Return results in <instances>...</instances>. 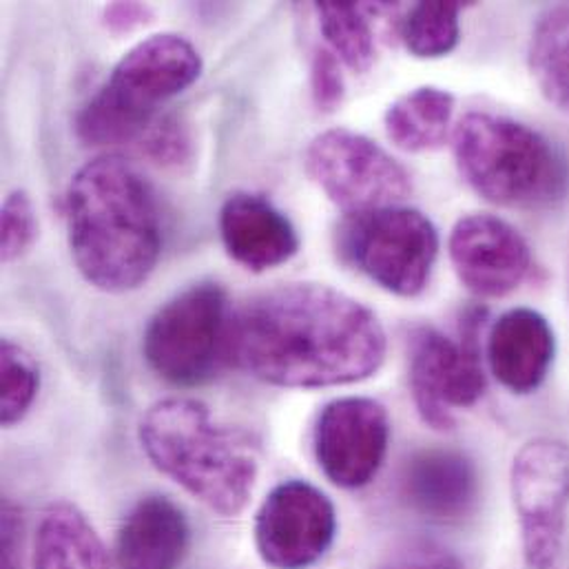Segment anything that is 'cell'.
Wrapping results in <instances>:
<instances>
[{"instance_id": "obj_3", "label": "cell", "mask_w": 569, "mask_h": 569, "mask_svg": "<svg viewBox=\"0 0 569 569\" xmlns=\"http://www.w3.org/2000/svg\"><path fill=\"white\" fill-rule=\"evenodd\" d=\"M149 461L220 517L247 510L260 472L251 439L213 421L196 399H164L147 410L138 428Z\"/></svg>"}, {"instance_id": "obj_16", "label": "cell", "mask_w": 569, "mask_h": 569, "mask_svg": "<svg viewBox=\"0 0 569 569\" xmlns=\"http://www.w3.org/2000/svg\"><path fill=\"white\" fill-rule=\"evenodd\" d=\"M557 352L550 321L532 308H512L490 328L492 375L515 395H530L546 381Z\"/></svg>"}, {"instance_id": "obj_27", "label": "cell", "mask_w": 569, "mask_h": 569, "mask_svg": "<svg viewBox=\"0 0 569 569\" xmlns=\"http://www.w3.org/2000/svg\"><path fill=\"white\" fill-rule=\"evenodd\" d=\"M379 569H466L463 561L437 543H410Z\"/></svg>"}, {"instance_id": "obj_12", "label": "cell", "mask_w": 569, "mask_h": 569, "mask_svg": "<svg viewBox=\"0 0 569 569\" xmlns=\"http://www.w3.org/2000/svg\"><path fill=\"white\" fill-rule=\"evenodd\" d=\"M337 512L332 501L306 481L271 490L256 517V548L273 569H308L332 546Z\"/></svg>"}, {"instance_id": "obj_4", "label": "cell", "mask_w": 569, "mask_h": 569, "mask_svg": "<svg viewBox=\"0 0 569 569\" xmlns=\"http://www.w3.org/2000/svg\"><path fill=\"white\" fill-rule=\"evenodd\" d=\"M452 140L461 178L486 202L506 209H546L568 196L566 153L523 122L470 111L455 127Z\"/></svg>"}, {"instance_id": "obj_19", "label": "cell", "mask_w": 569, "mask_h": 569, "mask_svg": "<svg viewBox=\"0 0 569 569\" xmlns=\"http://www.w3.org/2000/svg\"><path fill=\"white\" fill-rule=\"evenodd\" d=\"M455 116V96L441 87H417L397 98L386 116L390 142L408 153L441 149Z\"/></svg>"}, {"instance_id": "obj_6", "label": "cell", "mask_w": 569, "mask_h": 569, "mask_svg": "<svg viewBox=\"0 0 569 569\" xmlns=\"http://www.w3.org/2000/svg\"><path fill=\"white\" fill-rule=\"evenodd\" d=\"M231 323L233 312L222 286H189L151 317L142 341L144 359L171 386L209 383L231 361Z\"/></svg>"}, {"instance_id": "obj_29", "label": "cell", "mask_w": 569, "mask_h": 569, "mask_svg": "<svg viewBox=\"0 0 569 569\" xmlns=\"http://www.w3.org/2000/svg\"><path fill=\"white\" fill-rule=\"evenodd\" d=\"M18 541H20V517L11 503L2 506V569H18Z\"/></svg>"}, {"instance_id": "obj_5", "label": "cell", "mask_w": 569, "mask_h": 569, "mask_svg": "<svg viewBox=\"0 0 569 569\" xmlns=\"http://www.w3.org/2000/svg\"><path fill=\"white\" fill-rule=\"evenodd\" d=\"M202 73L198 49L178 33H156L131 47L109 80L80 109L76 133L87 147L140 140L158 118V107Z\"/></svg>"}, {"instance_id": "obj_20", "label": "cell", "mask_w": 569, "mask_h": 569, "mask_svg": "<svg viewBox=\"0 0 569 569\" xmlns=\"http://www.w3.org/2000/svg\"><path fill=\"white\" fill-rule=\"evenodd\" d=\"M528 60L541 93L569 116V2L537 18Z\"/></svg>"}, {"instance_id": "obj_21", "label": "cell", "mask_w": 569, "mask_h": 569, "mask_svg": "<svg viewBox=\"0 0 569 569\" xmlns=\"http://www.w3.org/2000/svg\"><path fill=\"white\" fill-rule=\"evenodd\" d=\"M315 11L330 51L355 73L368 71L377 56L370 7L357 2H317Z\"/></svg>"}, {"instance_id": "obj_8", "label": "cell", "mask_w": 569, "mask_h": 569, "mask_svg": "<svg viewBox=\"0 0 569 569\" xmlns=\"http://www.w3.org/2000/svg\"><path fill=\"white\" fill-rule=\"evenodd\" d=\"M488 310L470 306L461 315L459 339L421 326L410 337V390L419 417L439 432L455 428V408L475 406L488 388L481 337Z\"/></svg>"}, {"instance_id": "obj_15", "label": "cell", "mask_w": 569, "mask_h": 569, "mask_svg": "<svg viewBox=\"0 0 569 569\" xmlns=\"http://www.w3.org/2000/svg\"><path fill=\"white\" fill-rule=\"evenodd\" d=\"M222 244L251 273L282 267L299 251V236L284 213L262 196L233 193L220 209Z\"/></svg>"}, {"instance_id": "obj_18", "label": "cell", "mask_w": 569, "mask_h": 569, "mask_svg": "<svg viewBox=\"0 0 569 569\" xmlns=\"http://www.w3.org/2000/svg\"><path fill=\"white\" fill-rule=\"evenodd\" d=\"M33 569H111V559L89 519L60 501L49 506L38 523Z\"/></svg>"}, {"instance_id": "obj_22", "label": "cell", "mask_w": 569, "mask_h": 569, "mask_svg": "<svg viewBox=\"0 0 569 569\" xmlns=\"http://www.w3.org/2000/svg\"><path fill=\"white\" fill-rule=\"evenodd\" d=\"M461 2H417L401 20L406 49L417 58L448 56L461 36Z\"/></svg>"}, {"instance_id": "obj_1", "label": "cell", "mask_w": 569, "mask_h": 569, "mask_svg": "<svg viewBox=\"0 0 569 569\" xmlns=\"http://www.w3.org/2000/svg\"><path fill=\"white\" fill-rule=\"evenodd\" d=\"M377 315L323 284H286L244 303L231 323V361L278 388H332L372 377L386 359Z\"/></svg>"}, {"instance_id": "obj_10", "label": "cell", "mask_w": 569, "mask_h": 569, "mask_svg": "<svg viewBox=\"0 0 569 569\" xmlns=\"http://www.w3.org/2000/svg\"><path fill=\"white\" fill-rule=\"evenodd\" d=\"M512 501L528 569H561L569 506V448L550 437L528 441L515 457Z\"/></svg>"}, {"instance_id": "obj_9", "label": "cell", "mask_w": 569, "mask_h": 569, "mask_svg": "<svg viewBox=\"0 0 569 569\" xmlns=\"http://www.w3.org/2000/svg\"><path fill=\"white\" fill-rule=\"evenodd\" d=\"M303 164L326 198L348 216L397 207L412 193L408 169L375 140L350 129L315 136Z\"/></svg>"}, {"instance_id": "obj_13", "label": "cell", "mask_w": 569, "mask_h": 569, "mask_svg": "<svg viewBox=\"0 0 569 569\" xmlns=\"http://www.w3.org/2000/svg\"><path fill=\"white\" fill-rule=\"evenodd\" d=\"M450 260L459 282L477 297H506L526 282L532 251L526 238L490 213L461 218L450 233Z\"/></svg>"}, {"instance_id": "obj_11", "label": "cell", "mask_w": 569, "mask_h": 569, "mask_svg": "<svg viewBox=\"0 0 569 569\" xmlns=\"http://www.w3.org/2000/svg\"><path fill=\"white\" fill-rule=\"evenodd\" d=\"M388 443V410L368 397H341L326 403L312 432V450L321 472L343 490L363 488L377 477Z\"/></svg>"}, {"instance_id": "obj_2", "label": "cell", "mask_w": 569, "mask_h": 569, "mask_svg": "<svg viewBox=\"0 0 569 569\" xmlns=\"http://www.w3.org/2000/svg\"><path fill=\"white\" fill-rule=\"evenodd\" d=\"M67 238L80 276L104 292L149 280L162 251V222L151 184L120 156L89 160L67 198Z\"/></svg>"}, {"instance_id": "obj_26", "label": "cell", "mask_w": 569, "mask_h": 569, "mask_svg": "<svg viewBox=\"0 0 569 569\" xmlns=\"http://www.w3.org/2000/svg\"><path fill=\"white\" fill-rule=\"evenodd\" d=\"M310 93L319 111L332 113L346 96L341 60L330 49H317L310 62Z\"/></svg>"}, {"instance_id": "obj_25", "label": "cell", "mask_w": 569, "mask_h": 569, "mask_svg": "<svg viewBox=\"0 0 569 569\" xmlns=\"http://www.w3.org/2000/svg\"><path fill=\"white\" fill-rule=\"evenodd\" d=\"M142 151L158 164L180 167L193 156L189 129L173 116H158L140 138Z\"/></svg>"}, {"instance_id": "obj_14", "label": "cell", "mask_w": 569, "mask_h": 569, "mask_svg": "<svg viewBox=\"0 0 569 569\" xmlns=\"http://www.w3.org/2000/svg\"><path fill=\"white\" fill-rule=\"evenodd\" d=\"M477 466L457 450L415 452L401 472V497L417 515L437 523H459L479 503Z\"/></svg>"}, {"instance_id": "obj_17", "label": "cell", "mask_w": 569, "mask_h": 569, "mask_svg": "<svg viewBox=\"0 0 569 569\" xmlns=\"http://www.w3.org/2000/svg\"><path fill=\"white\" fill-rule=\"evenodd\" d=\"M191 541L184 512L167 497L140 499L124 517L116 539L118 569H178Z\"/></svg>"}, {"instance_id": "obj_28", "label": "cell", "mask_w": 569, "mask_h": 569, "mask_svg": "<svg viewBox=\"0 0 569 569\" xmlns=\"http://www.w3.org/2000/svg\"><path fill=\"white\" fill-rule=\"evenodd\" d=\"M153 9L142 2H113L102 9V24L113 33H129L151 22Z\"/></svg>"}, {"instance_id": "obj_24", "label": "cell", "mask_w": 569, "mask_h": 569, "mask_svg": "<svg viewBox=\"0 0 569 569\" xmlns=\"http://www.w3.org/2000/svg\"><path fill=\"white\" fill-rule=\"evenodd\" d=\"M38 238V218L27 191H11L0 213V256L2 262L22 258Z\"/></svg>"}, {"instance_id": "obj_23", "label": "cell", "mask_w": 569, "mask_h": 569, "mask_svg": "<svg viewBox=\"0 0 569 569\" xmlns=\"http://www.w3.org/2000/svg\"><path fill=\"white\" fill-rule=\"evenodd\" d=\"M0 421L4 428L24 419L40 388V368L36 359L18 343L4 339L0 346Z\"/></svg>"}, {"instance_id": "obj_7", "label": "cell", "mask_w": 569, "mask_h": 569, "mask_svg": "<svg viewBox=\"0 0 569 569\" xmlns=\"http://www.w3.org/2000/svg\"><path fill=\"white\" fill-rule=\"evenodd\" d=\"M346 264L399 297H417L430 282L439 233L428 216L408 207H383L348 216L337 231Z\"/></svg>"}]
</instances>
